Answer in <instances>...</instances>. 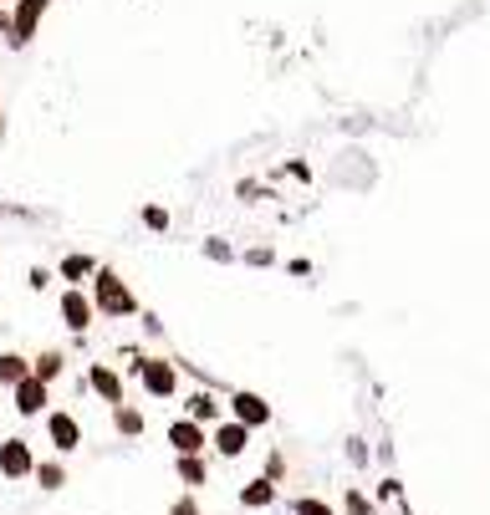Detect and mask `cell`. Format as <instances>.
I'll return each mask as SVG.
<instances>
[{
	"label": "cell",
	"instance_id": "cell-17",
	"mask_svg": "<svg viewBox=\"0 0 490 515\" xmlns=\"http://www.w3.org/2000/svg\"><path fill=\"white\" fill-rule=\"evenodd\" d=\"M190 408H194V419H215V398H209V393H194Z\"/></svg>",
	"mask_w": 490,
	"mask_h": 515
},
{
	"label": "cell",
	"instance_id": "cell-14",
	"mask_svg": "<svg viewBox=\"0 0 490 515\" xmlns=\"http://www.w3.org/2000/svg\"><path fill=\"white\" fill-rule=\"evenodd\" d=\"M179 475H184L190 484H200V480H205V465H200L194 454H179Z\"/></svg>",
	"mask_w": 490,
	"mask_h": 515
},
{
	"label": "cell",
	"instance_id": "cell-4",
	"mask_svg": "<svg viewBox=\"0 0 490 515\" xmlns=\"http://www.w3.org/2000/svg\"><path fill=\"white\" fill-rule=\"evenodd\" d=\"M138 377H143V388L158 393V398L174 393V368H169V362H138Z\"/></svg>",
	"mask_w": 490,
	"mask_h": 515
},
{
	"label": "cell",
	"instance_id": "cell-10",
	"mask_svg": "<svg viewBox=\"0 0 490 515\" xmlns=\"http://www.w3.org/2000/svg\"><path fill=\"white\" fill-rule=\"evenodd\" d=\"M62 316H67V327H72V332H82V327H87V316H93V306H87V297L72 291V297L62 301Z\"/></svg>",
	"mask_w": 490,
	"mask_h": 515
},
{
	"label": "cell",
	"instance_id": "cell-16",
	"mask_svg": "<svg viewBox=\"0 0 490 515\" xmlns=\"http://www.w3.org/2000/svg\"><path fill=\"white\" fill-rule=\"evenodd\" d=\"M36 480L47 484V490H57V484H67V475H62V465H41L36 469Z\"/></svg>",
	"mask_w": 490,
	"mask_h": 515
},
{
	"label": "cell",
	"instance_id": "cell-7",
	"mask_svg": "<svg viewBox=\"0 0 490 515\" xmlns=\"http://www.w3.org/2000/svg\"><path fill=\"white\" fill-rule=\"evenodd\" d=\"M236 419L240 423H266L271 419V408L255 398V393H236Z\"/></svg>",
	"mask_w": 490,
	"mask_h": 515
},
{
	"label": "cell",
	"instance_id": "cell-15",
	"mask_svg": "<svg viewBox=\"0 0 490 515\" xmlns=\"http://www.w3.org/2000/svg\"><path fill=\"white\" fill-rule=\"evenodd\" d=\"M57 373H62V358H57V352L36 358V377H41V383H47V377H57Z\"/></svg>",
	"mask_w": 490,
	"mask_h": 515
},
{
	"label": "cell",
	"instance_id": "cell-19",
	"mask_svg": "<svg viewBox=\"0 0 490 515\" xmlns=\"http://www.w3.org/2000/svg\"><path fill=\"white\" fill-rule=\"evenodd\" d=\"M62 271H67V276H87V271H93V261H87V255H72Z\"/></svg>",
	"mask_w": 490,
	"mask_h": 515
},
{
	"label": "cell",
	"instance_id": "cell-13",
	"mask_svg": "<svg viewBox=\"0 0 490 515\" xmlns=\"http://www.w3.org/2000/svg\"><path fill=\"white\" fill-rule=\"evenodd\" d=\"M240 505H271V484L266 480H255V484H245V490H240Z\"/></svg>",
	"mask_w": 490,
	"mask_h": 515
},
{
	"label": "cell",
	"instance_id": "cell-11",
	"mask_svg": "<svg viewBox=\"0 0 490 515\" xmlns=\"http://www.w3.org/2000/svg\"><path fill=\"white\" fill-rule=\"evenodd\" d=\"M93 388L108 398V404H118L123 398V383H118V373H108V368H93Z\"/></svg>",
	"mask_w": 490,
	"mask_h": 515
},
{
	"label": "cell",
	"instance_id": "cell-18",
	"mask_svg": "<svg viewBox=\"0 0 490 515\" xmlns=\"http://www.w3.org/2000/svg\"><path fill=\"white\" fill-rule=\"evenodd\" d=\"M118 429H123V434H138V429H143V419L133 413V408H118Z\"/></svg>",
	"mask_w": 490,
	"mask_h": 515
},
{
	"label": "cell",
	"instance_id": "cell-20",
	"mask_svg": "<svg viewBox=\"0 0 490 515\" xmlns=\"http://www.w3.org/2000/svg\"><path fill=\"white\" fill-rule=\"evenodd\" d=\"M297 515H333L322 500H297Z\"/></svg>",
	"mask_w": 490,
	"mask_h": 515
},
{
	"label": "cell",
	"instance_id": "cell-6",
	"mask_svg": "<svg viewBox=\"0 0 490 515\" xmlns=\"http://www.w3.org/2000/svg\"><path fill=\"white\" fill-rule=\"evenodd\" d=\"M169 444H174L179 454H200L205 449V434H200V423H174V429H169Z\"/></svg>",
	"mask_w": 490,
	"mask_h": 515
},
{
	"label": "cell",
	"instance_id": "cell-3",
	"mask_svg": "<svg viewBox=\"0 0 490 515\" xmlns=\"http://www.w3.org/2000/svg\"><path fill=\"white\" fill-rule=\"evenodd\" d=\"M0 475H11V480H21V475H31V449H26L21 439H11V444H0Z\"/></svg>",
	"mask_w": 490,
	"mask_h": 515
},
{
	"label": "cell",
	"instance_id": "cell-21",
	"mask_svg": "<svg viewBox=\"0 0 490 515\" xmlns=\"http://www.w3.org/2000/svg\"><path fill=\"white\" fill-rule=\"evenodd\" d=\"M174 515H194V500H179V505H174Z\"/></svg>",
	"mask_w": 490,
	"mask_h": 515
},
{
	"label": "cell",
	"instance_id": "cell-8",
	"mask_svg": "<svg viewBox=\"0 0 490 515\" xmlns=\"http://www.w3.org/2000/svg\"><path fill=\"white\" fill-rule=\"evenodd\" d=\"M215 449H220V454H240V449H245V423H220V429H215Z\"/></svg>",
	"mask_w": 490,
	"mask_h": 515
},
{
	"label": "cell",
	"instance_id": "cell-1",
	"mask_svg": "<svg viewBox=\"0 0 490 515\" xmlns=\"http://www.w3.org/2000/svg\"><path fill=\"white\" fill-rule=\"evenodd\" d=\"M97 306H102V312H133V297H128L123 286H118V276H108V271H102V276H97Z\"/></svg>",
	"mask_w": 490,
	"mask_h": 515
},
{
	"label": "cell",
	"instance_id": "cell-5",
	"mask_svg": "<svg viewBox=\"0 0 490 515\" xmlns=\"http://www.w3.org/2000/svg\"><path fill=\"white\" fill-rule=\"evenodd\" d=\"M16 408L21 413H41V408H47V383H41V377H21L16 383Z\"/></svg>",
	"mask_w": 490,
	"mask_h": 515
},
{
	"label": "cell",
	"instance_id": "cell-12",
	"mask_svg": "<svg viewBox=\"0 0 490 515\" xmlns=\"http://www.w3.org/2000/svg\"><path fill=\"white\" fill-rule=\"evenodd\" d=\"M21 377H31L26 373V362H21L16 352H5V358H0V383H21Z\"/></svg>",
	"mask_w": 490,
	"mask_h": 515
},
{
	"label": "cell",
	"instance_id": "cell-9",
	"mask_svg": "<svg viewBox=\"0 0 490 515\" xmlns=\"http://www.w3.org/2000/svg\"><path fill=\"white\" fill-rule=\"evenodd\" d=\"M51 439H57V449H77V419H67V413H51Z\"/></svg>",
	"mask_w": 490,
	"mask_h": 515
},
{
	"label": "cell",
	"instance_id": "cell-2",
	"mask_svg": "<svg viewBox=\"0 0 490 515\" xmlns=\"http://www.w3.org/2000/svg\"><path fill=\"white\" fill-rule=\"evenodd\" d=\"M41 11H47V0H21L16 5V21H11V41H31L36 36V21H41Z\"/></svg>",
	"mask_w": 490,
	"mask_h": 515
}]
</instances>
